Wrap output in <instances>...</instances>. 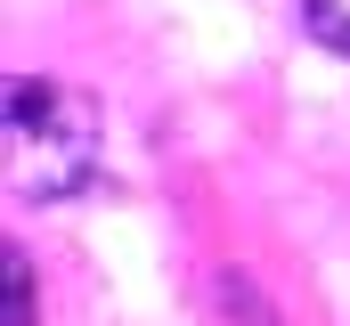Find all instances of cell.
<instances>
[{
    "label": "cell",
    "mask_w": 350,
    "mask_h": 326,
    "mask_svg": "<svg viewBox=\"0 0 350 326\" xmlns=\"http://www.w3.org/2000/svg\"><path fill=\"white\" fill-rule=\"evenodd\" d=\"M8 106V131H0V163H8V196L25 204H66L82 196L90 171H98V106L66 82L16 74L0 90Z\"/></svg>",
    "instance_id": "obj_1"
},
{
    "label": "cell",
    "mask_w": 350,
    "mask_h": 326,
    "mask_svg": "<svg viewBox=\"0 0 350 326\" xmlns=\"http://www.w3.org/2000/svg\"><path fill=\"white\" fill-rule=\"evenodd\" d=\"M301 25H310L326 49H342V58H350V0H301Z\"/></svg>",
    "instance_id": "obj_2"
},
{
    "label": "cell",
    "mask_w": 350,
    "mask_h": 326,
    "mask_svg": "<svg viewBox=\"0 0 350 326\" xmlns=\"http://www.w3.org/2000/svg\"><path fill=\"white\" fill-rule=\"evenodd\" d=\"M0 261H8V326H33V277H25V253L8 244Z\"/></svg>",
    "instance_id": "obj_3"
}]
</instances>
